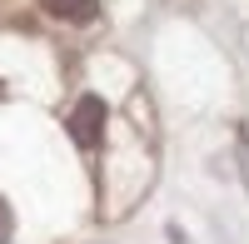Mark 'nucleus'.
<instances>
[{"label": "nucleus", "instance_id": "2", "mask_svg": "<svg viewBox=\"0 0 249 244\" xmlns=\"http://www.w3.org/2000/svg\"><path fill=\"white\" fill-rule=\"evenodd\" d=\"M45 10L60 20H90L95 15V0H45Z\"/></svg>", "mask_w": 249, "mask_h": 244}, {"label": "nucleus", "instance_id": "4", "mask_svg": "<svg viewBox=\"0 0 249 244\" xmlns=\"http://www.w3.org/2000/svg\"><path fill=\"white\" fill-rule=\"evenodd\" d=\"M244 185H249V145H244Z\"/></svg>", "mask_w": 249, "mask_h": 244}, {"label": "nucleus", "instance_id": "1", "mask_svg": "<svg viewBox=\"0 0 249 244\" xmlns=\"http://www.w3.org/2000/svg\"><path fill=\"white\" fill-rule=\"evenodd\" d=\"M70 135H75V145H100V135H105V100H100V95H85L75 105Z\"/></svg>", "mask_w": 249, "mask_h": 244}, {"label": "nucleus", "instance_id": "3", "mask_svg": "<svg viewBox=\"0 0 249 244\" xmlns=\"http://www.w3.org/2000/svg\"><path fill=\"white\" fill-rule=\"evenodd\" d=\"M10 234H15V214H10L5 199H0V244H10Z\"/></svg>", "mask_w": 249, "mask_h": 244}]
</instances>
